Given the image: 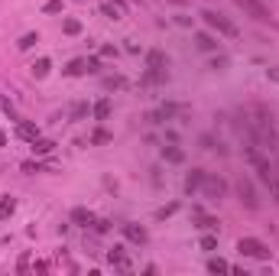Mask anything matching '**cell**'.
I'll list each match as a JSON object with an SVG mask.
<instances>
[{
  "label": "cell",
  "instance_id": "1",
  "mask_svg": "<svg viewBox=\"0 0 279 276\" xmlns=\"http://www.w3.org/2000/svg\"><path fill=\"white\" fill-rule=\"evenodd\" d=\"M198 16H202V20L208 23L211 30H217V32H221V36H231V39H234V36H237V26H234V23H231V20H227L224 13H217V10H202V13H198Z\"/></svg>",
  "mask_w": 279,
  "mask_h": 276
},
{
  "label": "cell",
  "instance_id": "2",
  "mask_svg": "<svg viewBox=\"0 0 279 276\" xmlns=\"http://www.w3.org/2000/svg\"><path fill=\"white\" fill-rule=\"evenodd\" d=\"M202 195H204V198H211V202H221V198L227 195V182L221 179V176H211V172H204Z\"/></svg>",
  "mask_w": 279,
  "mask_h": 276
},
{
  "label": "cell",
  "instance_id": "3",
  "mask_svg": "<svg viewBox=\"0 0 279 276\" xmlns=\"http://www.w3.org/2000/svg\"><path fill=\"white\" fill-rule=\"evenodd\" d=\"M237 250L244 257H253V260H269V247L263 244V241H257V237H240V241H237Z\"/></svg>",
  "mask_w": 279,
  "mask_h": 276
},
{
  "label": "cell",
  "instance_id": "4",
  "mask_svg": "<svg viewBox=\"0 0 279 276\" xmlns=\"http://www.w3.org/2000/svg\"><path fill=\"white\" fill-rule=\"evenodd\" d=\"M234 3L247 13V16H253V20H260V23H269V16H273L263 0H234Z\"/></svg>",
  "mask_w": 279,
  "mask_h": 276
},
{
  "label": "cell",
  "instance_id": "5",
  "mask_svg": "<svg viewBox=\"0 0 279 276\" xmlns=\"http://www.w3.org/2000/svg\"><path fill=\"white\" fill-rule=\"evenodd\" d=\"M237 195H240V202L247 205V208H260L257 189H253V182H250V179H240V182H237Z\"/></svg>",
  "mask_w": 279,
  "mask_h": 276
},
{
  "label": "cell",
  "instance_id": "6",
  "mask_svg": "<svg viewBox=\"0 0 279 276\" xmlns=\"http://www.w3.org/2000/svg\"><path fill=\"white\" fill-rule=\"evenodd\" d=\"M166 81H169V72H166V68H146V75L140 78V85H143V88L166 85Z\"/></svg>",
  "mask_w": 279,
  "mask_h": 276
},
{
  "label": "cell",
  "instance_id": "7",
  "mask_svg": "<svg viewBox=\"0 0 279 276\" xmlns=\"http://www.w3.org/2000/svg\"><path fill=\"white\" fill-rule=\"evenodd\" d=\"M108 263L117 266L120 273H130V260H127V254H124V247H114V250H108Z\"/></svg>",
  "mask_w": 279,
  "mask_h": 276
},
{
  "label": "cell",
  "instance_id": "8",
  "mask_svg": "<svg viewBox=\"0 0 279 276\" xmlns=\"http://www.w3.org/2000/svg\"><path fill=\"white\" fill-rule=\"evenodd\" d=\"M202 182H204V169H192L185 176V195H195V192L202 189Z\"/></svg>",
  "mask_w": 279,
  "mask_h": 276
},
{
  "label": "cell",
  "instance_id": "9",
  "mask_svg": "<svg viewBox=\"0 0 279 276\" xmlns=\"http://www.w3.org/2000/svg\"><path fill=\"white\" fill-rule=\"evenodd\" d=\"M195 46H198L202 52H217V39L211 32H195Z\"/></svg>",
  "mask_w": 279,
  "mask_h": 276
},
{
  "label": "cell",
  "instance_id": "10",
  "mask_svg": "<svg viewBox=\"0 0 279 276\" xmlns=\"http://www.w3.org/2000/svg\"><path fill=\"white\" fill-rule=\"evenodd\" d=\"M124 237L133 241V244H146V227H140V224H124Z\"/></svg>",
  "mask_w": 279,
  "mask_h": 276
},
{
  "label": "cell",
  "instance_id": "11",
  "mask_svg": "<svg viewBox=\"0 0 279 276\" xmlns=\"http://www.w3.org/2000/svg\"><path fill=\"white\" fill-rule=\"evenodd\" d=\"M146 68H169V59H166V52H162V49H153V52H146Z\"/></svg>",
  "mask_w": 279,
  "mask_h": 276
},
{
  "label": "cell",
  "instance_id": "12",
  "mask_svg": "<svg viewBox=\"0 0 279 276\" xmlns=\"http://www.w3.org/2000/svg\"><path fill=\"white\" fill-rule=\"evenodd\" d=\"M68 78H78V75H88V59H72V62L62 68Z\"/></svg>",
  "mask_w": 279,
  "mask_h": 276
},
{
  "label": "cell",
  "instance_id": "13",
  "mask_svg": "<svg viewBox=\"0 0 279 276\" xmlns=\"http://www.w3.org/2000/svg\"><path fill=\"white\" fill-rule=\"evenodd\" d=\"M16 133H20L23 140H30V143H32V140L39 137V127H36L32 120H20V124H16Z\"/></svg>",
  "mask_w": 279,
  "mask_h": 276
},
{
  "label": "cell",
  "instance_id": "14",
  "mask_svg": "<svg viewBox=\"0 0 279 276\" xmlns=\"http://www.w3.org/2000/svg\"><path fill=\"white\" fill-rule=\"evenodd\" d=\"M159 114H162V120H169V117H185L188 114V104H162Z\"/></svg>",
  "mask_w": 279,
  "mask_h": 276
},
{
  "label": "cell",
  "instance_id": "15",
  "mask_svg": "<svg viewBox=\"0 0 279 276\" xmlns=\"http://www.w3.org/2000/svg\"><path fill=\"white\" fill-rule=\"evenodd\" d=\"M110 111H114V104H110L108 97H101L94 107H91V114H94V120H108L110 117Z\"/></svg>",
  "mask_w": 279,
  "mask_h": 276
},
{
  "label": "cell",
  "instance_id": "16",
  "mask_svg": "<svg viewBox=\"0 0 279 276\" xmlns=\"http://www.w3.org/2000/svg\"><path fill=\"white\" fill-rule=\"evenodd\" d=\"M72 221L81 224V227H91V224H94L97 218H94L91 211H88V208H75V211H72Z\"/></svg>",
  "mask_w": 279,
  "mask_h": 276
},
{
  "label": "cell",
  "instance_id": "17",
  "mask_svg": "<svg viewBox=\"0 0 279 276\" xmlns=\"http://www.w3.org/2000/svg\"><path fill=\"white\" fill-rule=\"evenodd\" d=\"M217 224H221L217 218H208V214H202V211L195 214V227H202V231H217Z\"/></svg>",
  "mask_w": 279,
  "mask_h": 276
},
{
  "label": "cell",
  "instance_id": "18",
  "mask_svg": "<svg viewBox=\"0 0 279 276\" xmlns=\"http://www.w3.org/2000/svg\"><path fill=\"white\" fill-rule=\"evenodd\" d=\"M162 160L166 162H175V166H179V162H185V153L179 146H162Z\"/></svg>",
  "mask_w": 279,
  "mask_h": 276
},
{
  "label": "cell",
  "instance_id": "19",
  "mask_svg": "<svg viewBox=\"0 0 279 276\" xmlns=\"http://www.w3.org/2000/svg\"><path fill=\"white\" fill-rule=\"evenodd\" d=\"M49 68H52V62H49V59H36V62L30 65L32 78H46V75H49Z\"/></svg>",
  "mask_w": 279,
  "mask_h": 276
},
{
  "label": "cell",
  "instance_id": "20",
  "mask_svg": "<svg viewBox=\"0 0 279 276\" xmlns=\"http://www.w3.org/2000/svg\"><path fill=\"white\" fill-rule=\"evenodd\" d=\"M52 149H55L52 140H43V137L32 140V153H36V156H46V153H52Z\"/></svg>",
  "mask_w": 279,
  "mask_h": 276
},
{
  "label": "cell",
  "instance_id": "21",
  "mask_svg": "<svg viewBox=\"0 0 279 276\" xmlns=\"http://www.w3.org/2000/svg\"><path fill=\"white\" fill-rule=\"evenodd\" d=\"M13 208H16V202H13L10 195H0V221H7L13 214Z\"/></svg>",
  "mask_w": 279,
  "mask_h": 276
},
{
  "label": "cell",
  "instance_id": "22",
  "mask_svg": "<svg viewBox=\"0 0 279 276\" xmlns=\"http://www.w3.org/2000/svg\"><path fill=\"white\" fill-rule=\"evenodd\" d=\"M198 143H202V149H217V153H227L224 143H217L211 133H204V137H198Z\"/></svg>",
  "mask_w": 279,
  "mask_h": 276
},
{
  "label": "cell",
  "instance_id": "23",
  "mask_svg": "<svg viewBox=\"0 0 279 276\" xmlns=\"http://www.w3.org/2000/svg\"><path fill=\"white\" fill-rule=\"evenodd\" d=\"M266 185H269V192H273V202L279 205V166H273V176L266 179Z\"/></svg>",
  "mask_w": 279,
  "mask_h": 276
},
{
  "label": "cell",
  "instance_id": "24",
  "mask_svg": "<svg viewBox=\"0 0 279 276\" xmlns=\"http://www.w3.org/2000/svg\"><path fill=\"white\" fill-rule=\"evenodd\" d=\"M36 43H39V32H26L20 43H16V49H20V52H26V49H32Z\"/></svg>",
  "mask_w": 279,
  "mask_h": 276
},
{
  "label": "cell",
  "instance_id": "25",
  "mask_svg": "<svg viewBox=\"0 0 279 276\" xmlns=\"http://www.w3.org/2000/svg\"><path fill=\"white\" fill-rule=\"evenodd\" d=\"M0 111L10 117V120H16V124H20V117H16V107L10 104V97H3V95H0Z\"/></svg>",
  "mask_w": 279,
  "mask_h": 276
},
{
  "label": "cell",
  "instance_id": "26",
  "mask_svg": "<svg viewBox=\"0 0 279 276\" xmlns=\"http://www.w3.org/2000/svg\"><path fill=\"white\" fill-rule=\"evenodd\" d=\"M104 88H108V91H114V88H127V78H124V75H110V78H104Z\"/></svg>",
  "mask_w": 279,
  "mask_h": 276
},
{
  "label": "cell",
  "instance_id": "27",
  "mask_svg": "<svg viewBox=\"0 0 279 276\" xmlns=\"http://www.w3.org/2000/svg\"><path fill=\"white\" fill-rule=\"evenodd\" d=\"M62 32H65V36H78V32H81V23H78V20H72V16H68V20L62 23Z\"/></svg>",
  "mask_w": 279,
  "mask_h": 276
},
{
  "label": "cell",
  "instance_id": "28",
  "mask_svg": "<svg viewBox=\"0 0 279 276\" xmlns=\"http://www.w3.org/2000/svg\"><path fill=\"white\" fill-rule=\"evenodd\" d=\"M208 270H211V273H224V270H231V266H227L224 260L217 257V260H208Z\"/></svg>",
  "mask_w": 279,
  "mask_h": 276
},
{
  "label": "cell",
  "instance_id": "29",
  "mask_svg": "<svg viewBox=\"0 0 279 276\" xmlns=\"http://www.w3.org/2000/svg\"><path fill=\"white\" fill-rule=\"evenodd\" d=\"M215 247H217V237L215 234H204L202 237V250H215Z\"/></svg>",
  "mask_w": 279,
  "mask_h": 276
},
{
  "label": "cell",
  "instance_id": "30",
  "mask_svg": "<svg viewBox=\"0 0 279 276\" xmlns=\"http://www.w3.org/2000/svg\"><path fill=\"white\" fill-rule=\"evenodd\" d=\"M101 10H104V16H110V20H120V10L114 7V3H110V0L104 3V7H101Z\"/></svg>",
  "mask_w": 279,
  "mask_h": 276
},
{
  "label": "cell",
  "instance_id": "31",
  "mask_svg": "<svg viewBox=\"0 0 279 276\" xmlns=\"http://www.w3.org/2000/svg\"><path fill=\"white\" fill-rule=\"evenodd\" d=\"M91 143H110V133L108 130H94V133H91Z\"/></svg>",
  "mask_w": 279,
  "mask_h": 276
},
{
  "label": "cell",
  "instance_id": "32",
  "mask_svg": "<svg viewBox=\"0 0 279 276\" xmlns=\"http://www.w3.org/2000/svg\"><path fill=\"white\" fill-rule=\"evenodd\" d=\"M175 211H179V205L172 202V205H166V208H159V211H156V218L162 221V218H169V214H175Z\"/></svg>",
  "mask_w": 279,
  "mask_h": 276
},
{
  "label": "cell",
  "instance_id": "33",
  "mask_svg": "<svg viewBox=\"0 0 279 276\" xmlns=\"http://www.w3.org/2000/svg\"><path fill=\"white\" fill-rule=\"evenodd\" d=\"M85 114H88V104H81V101H78V104L72 107V120H81Z\"/></svg>",
  "mask_w": 279,
  "mask_h": 276
},
{
  "label": "cell",
  "instance_id": "34",
  "mask_svg": "<svg viewBox=\"0 0 279 276\" xmlns=\"http://www.w3.org/2000/svg\"><path fill=\"white\" fill-rule=\"evenodd\" d=\"M211 68H215V72L227 68V59H224V55H215V59H211Z\"/></svg>",
  "mask_w": 279,
  "mask_h": 276
},
{
  "label": "cell",
  "instance_id": "35",
  "mask_svg": "<svg viewBox=\"0 0 279 276\" xmlns=\"http://www.w3.org/2000/svg\"><path fill=\"white\" fill-rule=\"evenodd\" d=\"M43 10H46V13H59V10H62V0H49Z\"/></svg>",
  "mask_w": 279,
  "mask_h": 276
},
{
  "label": "cell",
  "instance_id": "36",
  "mask_svg": "<svg viewBox=\"0 0 279 276\" xmlns=\"http://www.w3.org/2000/svg\"><path fill=\"white\" fill-rule=\"evenodd\" d=\"M101 72V62L97 59H88V75H97Z\"/></svg>",
  "mask_w": 279,
  "mask_h": 276
},
{
  "label": "cell",
  "instance_id": "37",
  "mask_svg": "<svg viewBox=\"0 0 279 276\" xmlns=\"http://www.w3.org/2000/svg\"><path fill=\"white\" fill-rule=\"evenodd\" d=\"M94 231L97 234H108L110 231V221H94Z\"/></svg>",
  "mask_w": 279,
  "mask_h": 276
},
{
  "label": "cell",
  "instance_id": "38",
  "mask_svg": "<svg viewBox=\"0 0 279 276\" xmlns=\"http://www.w3.org/2000/svg\"><path fill=\"white\" fill-rule=\"evenodd\" d=\"M101 55H104V59H114L117 49H114V46H101Z\"/></svg>",
  "mask_w": 279,
  "mask_h": 276
},
{
  "label": "cell",
  "instance_id": "39",
  "mask_svg": "<svg viewBox=\"0 0 279 276\" xmlns=\"http://www.w3.org/2000/svg\"><path fill=\"white\" fill-rule=\"evenodd\" d=\"M26 266H30V254L20 257V266H16V270H20V273H26Z\"/></svg>",
  "mask_w": 279,
  "mask_h": 276
},
{
  "label": "cell",
  "instance_id": "40",
  "mask_svg": "<svg viewBox=\"0 0 279 276\" xmlns=\"http://www.w3.org/2000/svg\"><path fill=\"white\" fill-rule=\"evenodd\" d=\"M23 172H39V162H23Z\"/></svg>",
  "mask_w": 279,
  "mask_h": 276
},
{
  "label": "cell",
  "instance_id": "41",
  "mask_svg": "<svg viewBox=\"0 0 279 276\" xmlns=\"http://www.w3.org/2000/svg\"><path fill=\"white\" fill-rule=\"evenodd\" d=\"M110 3H114V7H117V10H120V13L127 10V0H110Z\"/></svg>",
  "mask_w": 279,
  "mask_h": 276
},
{
  "label": "cell",
  "instance_id": "42",
  "mask_svg": "<svg viewBox=\"0 0 279 276\" xmlns=\"http://www.w3.org/2000/svg\"><path fill=\"white\" fill-rule=\"evenodd\" d=\"M0 146H7V133L3 130H0Z\"/></svg>",
  "mask_w": 279,
  "mask_h": 276
},
{
  "label": "cell",
  "instance_id": "43",
  "mask_svg": "<svg viewBox=\"0 0 279 276\" xmlns=\"http://www.w3.org/2000/svg\"><path fill=\"white\" fill-rule=\"evenodd\" d=\"M172 3H179V7H182V3H185V0H172Z\"/></svg>",
  "mask_w": 279,
  "mask_h": 276
}]
</instances>
